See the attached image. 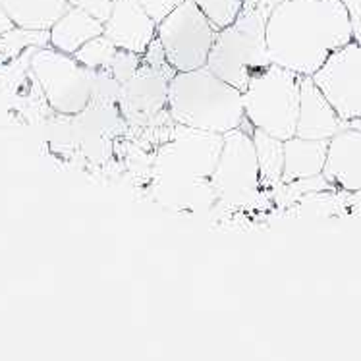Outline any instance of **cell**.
Returning a JSON list of instances; mask_svg holds the SVG:
<instances>
[{"instance_id": "1", "label": "cell", "mask_w": 361, "mask_h": 361, "mask_svg": "<svg viewBox=\"0 0 361 361\" xmlns=\"http://www.w3.org/2000/svg\"><path fill=\"white\" fill-rule=\"evenodd\" d=\"M352 41L350 18L340 0H282L267 20L271 62L303 78L317 74Z\"/></svg>"}, {"instance_id": "2", "label": "cell", "mask_w": 361, "mask_h": 361, "mask_svg": "<svg viewBox=\"0 0 361 361\" xmlns=\"http://www.w3.org/2000/svg\"><path fill=\"white\" fill-rule=\"evenodd\" d=\"M166 111L176 124L222 135L245 124L242 91L222 81L207 66L174 74L169 85Z\"/></svg>"}, {"instance_id": "3", "label": "cell", "mask_w": 361, "mask_h": 361, "mask_svg": "<svg viewBox=\"0 0 361 361\" xmlns=\"http://www.w3.org/2000/svg\"><path fill=\"white\" fill-rule=\"evenodd\" d=\"M274 8L271 0H245L234 23L219 31L207 68L238 91H245L251 78L273 62L267 51V20Z\"/></svg>"}, {"instance_id": "4", "label": "cell", "mask_w": 361, "mask_h": 361, "mask_svg": "<svg viewBox=\"0 0 361 361\" xmlns=\"http://www.w3.org/2000/svg\"><path fill=\"white\" fill-rule=\"evenodd\" d=\"M302 78L290 70L271 64L261 74L251 78L243 91L245 120L255 130L286 141L295 135L300 114Z\"/></svg>"}, {"instance_id": "5", "label": "cell", "mask_w": 361, "mask_h": 361, "mask_svg": "<svg viewBox=\"0 0 361 361\" xmlns=\"http://www.w3.org/2000/svg\"><path fill=\"white\" fill-rule=\"evenodd\" d=\"M216 35L219 30L193 0H185L157 25V39L174 72L205 68Z\"/></svg>"}, {"instance_id": "6", "label": "cell", "mask_w": 361, "mask_h": 361, "mask_svg": "<svg viewBox=\"0 0 361 361\" xmlns=\"http://www.w3.org/2000/svg\"><path fill=\"white\" fill-rule=\"evenodd\" d=\"M224 135L176 124L155 157L157 180H211Z\"/></svg>"}, {"instance_id": "7", "label": "cell", "mask_w": 361, "mask_h": 361, "mask_svg": "<svg viewBox=\"0 0 361 361\" xmlns=\"http://www.w3.org/2000/svg\"><path fill=\"white\" fill-rule=\"evenodd\" d=\"M30 66L54 111L64 116H78L87 109L93 95L91 72L74 56L49 44L33 51Z\"/></svg>"}, {"instance_id": "8", "label": "cell", "mask_w": 361, "mask_h": 361, "mask_svg": "<svg viewBox=\"0 0 361 361\" xmlns=\"http://www.w3.org/2000/svg\"><path fill=\"white\" fill-rule=\"evenodd\" d=\"M174 74L159 39H155L141 56L140 70L122 85L118 99L122 116L133 124H151L169 106V85Z\"/></svg>"}, {"instance_id": "9", "label": "cell", "mask_w": 361, "mask_h": 361, "mask_svg": "<svg viewBox=\"0 0 361 361\" xmlns=\"http://www.w3.org/2000/svg\"><path fill=\"white\" fill-rule=\"evenodd\" d=\"M251 132L245 130L243 124L238 130L224 133L221 159L211 176L214 195L232 205H242L253 200L261 188L257 149Z\"/></svg>"}, {"instance_id": "10", "label": "cell", "mask_w": 361, "mask_h": 361, "mask_svg": "<svg viewBox=\"0 0 361 361\" xmlns=\"http://www.w3.org/2000/svg\"><path fill=\"white\" fill-rule=\"evenodd\" d=\"M344 122L361 120V44L352 41L311 75Z\"/></svg>"}, {"instance_id": "11", "label": "cell", "mask_w": 361, "mask_h": 361, "mask_svg": "<svg viewBox=\"0 0 361 361\" xmlns=\"http://www.w3.org/2000/svg\"><path fill=\"white\" fill-rule=\"evenodd\" d=\"M103 35L122 51L145 54L157 39V23L140 0H116L111 18L104 22Z\"/></svg>"}, {"instance_id": "12", "label": "cell", "mask_w": 361, "mask_h": 361, "mask_svg": "<svg viewBox=\"0 0 361 361\" xmlns=\"http://www.w3.org/2000/svg\"><path fill=\"white\" fill-rule=\"evenodd\" d=\"M323 178L326 184L354 193L361 190V130L346 126L329 140Z\"/></svg>"}, {"instance_id": "13", "label": "cell", "mask_w": 361, "mask_h": 361, "mask_svg": "<svg viewBox=\"0 0 361 361\" xmlns=\"http://www.w3.org/2000/svg\"><path fill=\"white\" fill-rule=\"evenodd\" d=\"M346 126L348 122L340 118L338 112L334 111V106L329 103V99L323 95L313 78H302L295 135L303 140L329 141Z\"/></svg>"}, {"instance_id": "14", "label": "cell", "mask_w": 361, "mask_h": 361, "mask_svg": "<svg viewBox=\"0 0 361 361\" xmlns=\"http://www.w3.org/2000/svg\"><path fill=\"white\" fill-rule=\"evenodd\" d=\"M329 141L290 137L284 141V172L282 184L290 185L302 180L323 176Z\"/></svg>"}, {"instance_id": "15", "label": "cell", "mask_w": 361, "mask_h": 361, "mask_svg": "<svg viewBox=\"0 0 361 361\" xmlns=\"http://www.w3.org/2000/svg\"><path fill=\"white\" fill-rule=\"evenodd\" d=\"M103 33V22H99L83 8L72 4L59 22L49 30V44L56 51L74 56L83 44Z\"/></svg>"}, {"instance_id": "16", "label": "cell", "mask_w": 361, "mask_h": 361, "mask_svg": "<svg viewBox=\"0 0 361 361\" xmlns=\"http://www.w3.org/2000/svg\"><path fill=\"white\" fill-rule=\"evenodd\" d=\"M16 27L49 31L72 6L68 0H0Z\"/></svg>"}, {"instance_id": "17", "label": "cell", "mask_w": 361, "mask_h": 361, "mask_svg": "<svg viewBox=\"0 0 361 361\" xmlns=\"http://www.w3.org/2000/svg\"><path fill=\"white\" fill-rule=\"evenodd\" d=\"M253 143L257 149L259 172H261V188L274 190L282 184L284 172V141L276 140L269 133L253 128Z\"/></svg>"}, {"instance_id": "18", "label": "cell", "mask_w": 361, "mask_h": 361, "mask_svg": "<svg viewBox=\"0 0 361 361\" xmlns=\"http://www.w3.org/2000/svg\"><path fill=\"white\" fill-rule=\"evenodd\" d=\"M118 51L120 49L112 43L111 39L99 35V37L91 39L89 43L83 44L74 54V59L80 62L81 66L87 68L89 72H101V70H111Z\"/></svg>"}, {"instance_id": "19", "label": "cell", "mask_w": 361, "mask_h": 361, "mask_svg": "<svg viewBox=\"0 0 361 361\" xmlns=\"http://www.w3.org/2000/svg\"><path fill=\"white\" fill-rule=\"evenodd\" d=\"M30 44L33 47H49V31H30L22 27H12V30L0 33V62L18 56L23 49Z\"/></svg>"}, {"instance_id": "20", "label": "cell", "mask_w": 361, "mask_h": 361, "mask_svg": "<svg viewBox=\"0 0 361 361\" xmlns=\"http://www.w3.org/2000/svg\"><path fill=\"white\" fill-rule=\"evenodd\" d=\"M193 2L219 31L234 23L245 4V0H193Z\"/></svg>"}, {"instance_id": "21", "label": "cell", "mask_w": 361, "mask_h": 361, "mask_svg": "<svg viewBox=\"0 0 361 361\" xmlns=\"http://www.w3.org/2000/svg\"><path fill=\"white\" fill-rule=\"evenodd\" d=\"M141 56H143V54H135V52L122 51V49H120L118 54H116V59L112 62L111 74L124 85L126 81L132 80L133 75H135V72L140 70Z\"/></svg>"}, {"instance_id": "22", "label": "cell", "mask_w": 361, "mask_h": 361, "mask_svg": "<svg viewBox=\"0 0 361 361\" xmlns=\"http://www.w3.org/2000/svg\"><path fill=\"white\" fill-rule=\"evenodd\" d=\"M185 0H140V4L145 8V12L151 16V20L159 23L176 10L180 4H184Z\"/></svg>"}, {"instance_id": "23", "label": "cell", "mask_w": 361, "mask_h": 361, "mask_svg": "<svg viewBox=\"0 0 361 361\" xmlns=\"http://www.w3.org/2000/svg\"><path fill=\"white\" fill-rule=\"evenodd\" d=\"M116 4V0H75L74 6L83 8L85 12L97 18L99 22H106L112 14V8Z\"/></svg>"}, {"instance_id": "24", "label": "cell", "mask_w": 361, "mask_h": 361, "mask_svg": "<svg viewBox=\"0 0 361 361\" xmlns=\"http://www.w3.org/2000/svg\"><path fill=\"white\" fill-rule=\"evenodd\" d=\"M340 2L346 8L354 41L361 44V0H340Z\"/></svg>"}, {"instance_id": "25", "label": "cell", "mask_w": 361, "mask_h": 361, "mask_svg": "<svg viewBox=\"0 0 361 361\" xmlns=\"http://www.w3.org/2000/svg\"><path fill=\"white\" fill-rule=\"evenodd\" d=\"M12 27H16L14 23H12V20L8 18V14L4 12V8H2V4H0V33H4V31L12 30Z\"/></svg>"}, {"instance_id": "26", "label": "cell", "mask_w": 361, "mask_h": 361, "mask_svg": "<svg viewBox=\"0 0 361 361\" xmlns=\"http://www.w3.org/2000/svg\"><path fill=\"white\" fill-rule=\"evenodd\" d=\"M348 205L352 207L354 211H361V190L360 192H354V197L348 201Z\"/></svg>"}, {"instance_id": "27", "label": "cell", "mask_w": 361, "mask_h": 361, "mask_svg": "<svg viewBox=\"0 0 361 361\" xmlns=\"http://www.w3.org/2000/svg\"><path fill=\"white\" fill-rule=\"evenodd\" d=\"M68 2H70V4H75V0H68Z\"/></svg>"}]
</instances>
